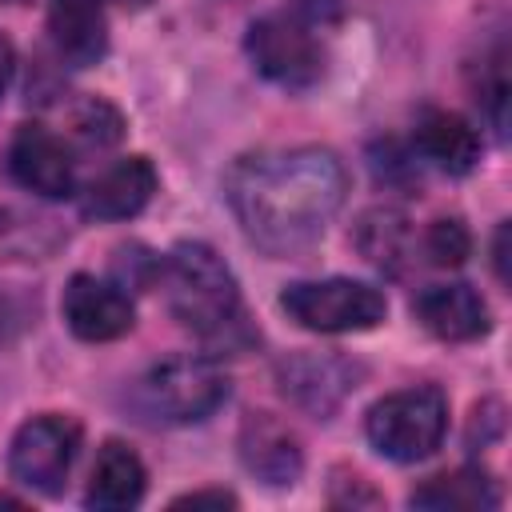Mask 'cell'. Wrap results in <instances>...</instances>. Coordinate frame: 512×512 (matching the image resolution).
Returning a JSON list of instances; mask_svg holds the SVG:
<instances>
[{
  "label": "cell",
  "mask_w": 512,
  "mask_h": 512,
  "mask_svg": "<svg viewBox=\"0 0 512 512\" xmlns=\"http://www.w3.org/2000/svg\"><path fill=\"white\" fill-rule=\"evenodd\" d=\"M448 432V396L436 384H416L380 396L364 416L368 444L396 464L428 460Z\"/></svg>",
  "instance_id": "cell-4"
},
{
  "label": "cell",
  "mask_w": 512,
  "mask_h": 512,
  "mask_svg": "<svg viewBox=\"0 0 512 512\" xmlns=\"http://www.w3.org/2000/svg\"><path fill=\"white\" fill-rule=\"evenodd\" d=\"M348 192V172L332 148H260L224 176V196L244 236L268 256L308 252Z\"/></svg>",
  "instance_id": "cell-1"
},
{
  "label": "cell",
  "mask_w": 512,
  "mask_h": 512,
  "mask_svg": "<svg viewBox=\"0 0 512 512\" xmlns=\"http://www.w3.org/2000/svg\"><path fill=\"white\" fill-rule=\"evenodd\" d=\"M420 248L428 256V264H436V268H460L472 252V232L464 228L460 216H440L424 228Z\"/></svg>",
  "instance_id": "cell-19"
},
{
  "label": "cell",
  "mask_w": 512,
  "mask_h": 512,
  "mask_svg": "<svg viewBox=\"0 0 512 512\" xmlns=\"http://www.w3.org/2000/svg\"><path fill=\"white\" fill-rule=\"evenodd\" d=\"M252 68L280 84V88H308L324 76V48L320 40L288 12H268L248 24L244 36Z\"/></svg>",
  "instance_id": "cell-7"
},
{
  "label": "cell",
  "mask_w": 512,
  "mask_h": 512,
  "mask_svg": "<svg viewBox=\"0 0 512 512\" xmlns=\"http://www.w3.org/2000/svg\"><path fill=\"white\" fill-rule=\"evenodd\" d=\"M412 316L420 320L424 332H432L436 340H448V344L476 340V336H484L492 328L484 296L464 280L420 288L416 300H412Z\"/></svg>",
  "instance_id": "cell-11"
},
{
  "label": "cell",
  "mask_w": 512,
  "mask_h": 512,
  "mask_svg": "<svg viewBox=\"0 0 512 512\" xmlns=\"http://www.w3.org/2000/svg\"><path fill=\"white\" fill-rule=\"evenodd\" d=\"M160 280L172 316L208 348V356H236L256 344L240 284L208 244L180 240L160 260Z\"/></svg>",
  "instance_id": "cell-2"
},
{
  "label": "cell",
  "mask_w": 512,
  "mask_h": 512,
  "mask_svg": "<svg viewBox=\"0 0 512 512\" xmlns=\"http://www.w3.org/2000/svg\"><path fill=\"white\" fill-rule=\"evenodd\" d=\"M172 508H236V496L224 492V488H200V492L176 496Z\"/></svg>",
  "instance_id": "cell-21"
},
{
  "label": "cell",
  "mask_w": 512,
  "mask_h": 512,
  "mask_svg": "<svg viewBox=\"0 0 512 512\" xmlns=\"http://www.w3.org/2000/svg\"><path fill=\"white\" fill-rule=\"evenodd\" d=\"M500 500H504L500 484L480 464L440 472L420 488H412L408 496L412 508H432V512H484V508H500Z\"/></svg>",
  "instance_id": "cell-17"
},
{
  "label": "cell",
  "mask_w": 512,
  "mask_h": 512,
  "mask_svg": "<svg viewBox=\"0 0 512 512\" xmlns=\"http://www.w3.org/2000/svg\"><path fill=\"white\" fill-rule=\"evenodd\" d=\"M228 388L216 356L180 352L136 380V408L156 424H200L228 400Z\"/></svg>",
  "instance_id": "cell-3"
},
{
  "label": "cell",
  "mask_w": 512,
  "mask_h": 512,
  "mask_svg": "<svg viewBox=\"0 0 512 512\" xmlns=\"http://www.w3.org/2000/svg\"><path fill=\"white\" fill-rule=\"evenodd\" d=\"M284 312L308 332H368L388 316V300L376 284L352 276L296 280L280 292Z\"/></svg>",
  "instance_id": "cell-5"
},
{
  "label": "cell",
  "mask_w": 512,
  "mask_h": 512,
  "mask_svg": "<svg viewBox=\"0 0 512 512\" xmlns=\"http://www.w3.org/2000/svg\"><path fill=\"white\" fill-rule=\"evenodd\" d=\"M144 488H148V472H144L140 456L128 444L108 440L100 448V456H96V468H92L84 504L88 508H104V512L136 508L144 500Z\"/></svg>",
  "instance_id": "cell-16"
},
{
  "label": "cell",
  "mask_w": 512,
  "mask_h": 512,
  "mask_svg": "<svg viewBox=\"0 0 512 512\" xmlns=\"http://www.w3.org/2000/svg\"><path fill=\"white\" fill-rule=\"evenodd\" d=\"M8 176L44 196V200H64L72 196V156L60 136H52L44 124H20L8 140Z\"/></svg>",
  "instance_id": "cell-9"
},
{
  "label": "cell",
  "mask_w": 512,
  "mask_h": 512,
  "mask_svg": "<svg viewBox=\"0 0 512 512\" xmlns=\"http://www.w3.org/2000/svg\"><path fill=\"white\" fill-rule=\"evenodd\" d=\"M76 452H80V424L72 416L44 412L16 428L8 448V472L16 484L40 496H60L76 464Z\"/></svg>",
  "instance_id": "cell-6"
},
{
  "label": "cell",
  "mask_w": 512,
  "mask_h": 512,
  "mask_svg": "<svg viewBox=\"0 0 512 512\" xmlns=\"http://www.w3.org/2000/svg\"><path fill=\"white\" fill-rule=\"evenodd\" d=\"M76 136H80L88 148H108V144H116V140L124 136V116H120L108 100L92 96V100H84V108L76 112Z\"/></svg>",
  "instance_id": "cell-20"
},
{
  "label": "cell",
  "mask_w": 512,
  "mask_h": 512,
  "mask_svg": "<svg viewBox=\"0 0 512 512\" xmlns=\"http://www.w3.org/2000/svg\"><path fill=\"white\" fill-rule=\"evenodd\" d=\"M0 4H24V0H0Z\"/></svg>",
  "instance_id": "cell-24"
},
{
  "label": "cell",
  "mask_w": 512,
  "mask_h": 512,
  "mask_svg": "<svg viewBox=\"0 0 512 512\" xmlns=\"http://www.w3.org/2000/svg\"><path fill=\"white\" fill-rule=\"evenodd\" d=\"M492 268H496V280L508 284V224L496 228V240H492Z\"/></svg>",
  "instance_id": "cell-22"
},
{
  "label": "cell",
  "mask_w": 512,
  "mask_h": 512,
  "mask_svg": "<svg viewBox=\"0 0 512 512\" xmlns=\"http://www.w3.org/2000/svg\"><path fill=\"white\" fill-rule=\"evenodd\" d=\"M48 36L64 64L88 68L108 52V16L104 0H52Z\"/></svg>",
  "instance_id": "cell-14"
},
{
  "label": "cell",
  "mask_w": 512,
  "mask_h": 512,
  "mask_svg": "<svg viewBox=\"0 0 512 512\" xmlns=\"http://www.w3.org/2000/svg\"><path fill=\"white\" fill-rule=\"evenodd\" d=\"M12 72H16V48H12V40L0 32V96L8 92V84H12Z\"/></svg>",
  "instance_id": "cell-23"
},
{
  "label": "cell",
  "mask_w": 512,
  "mask_h": 512,
  "mask_svg": "<svg viewBox=\"0 0 512 512\" xmlns=\"http://www.w3.org/2000/svg\"><path fill=\"white\" fill-rule=\"evenodd\" d=\"M416 148L424 160H432L448 176H468L480 160V136L476 128L444 108H428L416 120Z\"/></svg>",
  "instance_id": "cell-15"
},
{
  "label": "cell",
  "mask_w": 512,
  "mask_h": 512,
  "mask_svg": "<svg viewBox=\"0 0 512 512\" xmlns=\"http://www.w3.org/2000/svg\"><path fill=\"white\" fill-rule=\"evenodd\" d=\"M280 388L292 404H300L312 416H328L344 404L348 392H356L360 368L344 356H320V352H300L276 368Z\"/></svg>",
  "instance_id": "cell-10"
},
{
  "label": "cell",
  "mask_w": 512,
  "mask_h": 512,
  "mask_svg": "<svg viewBox=\"0 0 512 512\" xmlns=\"http://www.w3.org/2000/svg\"><path fill=\"white\" fill-rule=\"evenodd\" d=\"M240 460L256 480H264L272 488L296 484L300 472H304L300 436L284 420H276L272 412H248L244 416V424H240Z\"/></svg>",
  "instance_id": "cell-12"
},
{
  "label": "cell",
  "mask_w": 512,
  "mask_h": 512,
  "mask_svg": "<svg viewBox=\"0 0 512 512\" xmlns=\"http://www.w3.org/2000/svg\"><path fill=\"white\" fill-rule=\"evenodd\" d=\"M356 248L364 252V260L380 272H404L408 248H412V232L408 220L396 208H372L360 216L356 224Z\"/></svg>",
  "instance_id": "cell-18"
},
{
  "label": "cell",
  "mask_w": 512,
  "mask_h": 512,
  "mask_svg": "<svg viewBox=\"0 0 512 512\" xmlns=\"http://www.w3.org/2000/svg\"><path fill=\"white\" fill-rule=\"evenodd\" d=\"M156 184L160 176L148 156H124L84 188L80 208L92 220H128L148 208V200L156 196Z\"/></svg>",
  "instance_id": "cell-13"
},
{
  "label": "cell",
  "mask_w": 512,
  "mask_h": 512,
  "mask_svg": "<svg viewBox=\"0 0 512 512\" xmlns=\"http://www.w3.org/2000/svg\"><path fill=\"white\" fill-rule=\"evenodd\" d=\"M60 312H64L68 332L80 336V340H88V344L120 340L136 324V308H132L128 292L116 280H100L92 272H76L64 284Z\"/></svg>",
  "instance_id": "cell-8"
}]
</instances>
